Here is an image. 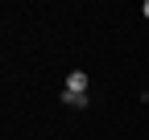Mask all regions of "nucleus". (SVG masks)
Masks as SVG:
<instances>
[{"mask_svg":"<svg viewBox=\"0 0 149 140\" xmlns=\"http://www.w3.org/2000/svg\"><path fill=\"white\" fill-rule=\"evenodd\" d=\"M83 95H87V74H83V70L66 74V91H62V99L70 103V99H83Z\"/></svg>","mask_w":149,"mask_h":140,"instance_id":"f257e3e1","label":"nucleus"},{"mask_svg":"<svg viewBox=\"0 0 149 140\" xmlns=\"http://www.w3.org/2000/svg\"><path fill=\"white\" fill-rule=\"evenodd\" d=\"M141 12H145V16H149V0H145V8H141Z\"/></svg>","mask_w":149,"mask_h":140,"instance_id":"f03ea898","label":"nucleus"}]
</instances>
